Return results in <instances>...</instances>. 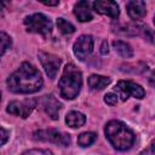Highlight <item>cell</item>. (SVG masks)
<instances>
[{
    "mask_svg": "<svg viewBox=\"0 0 155 155\" xmlns=\"http://www.w3.org/2000/svg\"><path fill=\"white\" fill-rule=\"evenodd\" d=\"M41 86L42 78L40 71L28 62L22 63L7 79V87L13 93H34L39 91Z\"/></svg>",
    "mask_w": 155,
    "mask_h": 155,
    "instance_id": "obj_1",
    "label": "cell"
},
{
    "mask_svg": "<svg viewBox=\"0 0 155 155\" xmlns=\"http://www.w3.org/2000/svg\"><path fill=\"white\" fill-rule=\"evenodd\" d=\"M104 133L110 144L121 151L128 150L136 139L133 131L124 122L119 120H111L105 125Z\"/></svg>",
    "mask_w": 155,
    "mask_h": 155,
    "instance_id": "obj_2",
    "label": "cell"
},
{
    "mask_svg": "<svg viewBox=\"0 0 155 155\" xmlns=\"http://www.w3.org/2000/svg\"><path fill=\"white\" fill-rule=\"evenodd\" d=\"M82 86V74L79 68L73 64L68 63L63 69V74L58 81L59 93L64 99H74Z\"/></svg>",
    "mask_w": 155,
    "mask_h": 155,
    "instance_id": "obj_3",
    "label": "cell"
},
{
    "mask_svg": "<svg viewBox=\"0 0 155 155\" xmlns=\"http://www.w3.org/2000/svg\"><path fill=\"white\" fill-rule=\"evenodd\" d=\"M24 25L27 31L36 33L41 35H48L52 31V22L42 13H33L24 18Z\"/></svg>",
    "mask_w": 155,
    "mask_h": 155,
    "instance_id": "obj_4",
    "label": "cell"
},
{
    "mask_svg": "<svg viewBox=\"0 0 155 155\" xmlns=\"http://www.w3.org/2000/svg\"><path fill=\"white\" fill-rule=\"evenodd\" d=\"M33 138L35 140L50 142L62 147H68L70 144V136L67 133H62L56 128H45V130L35 131L33 133Z\"/></svg>",
    "mask_w": 155,
    "mask_h": 155,
    "instance_id": "obj_5",
    "label": "cell"
},
{
    "mask_svg": "<svg viewBox=\"0 0 155 155\" xmlns=\"http://www.w3.org/2000/svg\"><path fill=\"white\" fill-rule=\"evenodd\" d=\"M115 92L122 101H126L128 96L138 99H142L145 96V91L140 85L128 80H120L115 86Z\"/></svg>",
    "mask_w": 155,
    "mask_h": 155,
    "instance_id": "obj_6",
    "label": "cell"
},
{
    "mask_svg": "<svg viewBox=\"0 0 155 155\" xmlns=\"http://www.w3.org/2000/svg\"><path fill=\"white\" fill-rule=\"evenodd\" d=\"M36 107V99L34 98H27L24 101H12L8 103L6 111L11 115L19 116L22 119H25L30 115V113Z\"/></svg>",
    "mask_w": 155,
    "mask_h": 155,
    "instance_id": "obj_7",
    "label": "cell"
},
{
    "mask_svg": "<svg viewBox=\"0 0 155 155\" xmlns=\"http://www.w3.org/2000/svg\"><path fill=\"white\" fill-rule=\"evenodd\" d=\"M74 54L80 61H85L93 51V38L91 35H81L73 46Z\"/></svg>",
    "mask_w": 155,
    "mask_h": 155,
    "instance_id": "obj_8",
    "label": "cell"
},
{
    "mask_svg": "<svg viewBox=\"0 0 155 155\" xmlns=\"http://www.w3.org/2000/svg\"><path fill=\"white\" fill-rule=\"evenodd\" d=\"M39 59L40 63L42 65V68L45 69L46 74L48 75L50 79H53L59 69L61 65V59L52 54V53H47V52H39Z\"/></svg>",
    "mask_w": 155,
    "mask_h": 155,
    "instance_id": "obj_9",
    "label": "cell"
},
{
    "mask_svg": "<svg viewBox=\"0 0 155 155\" xmlns=\"http://www.w3.org/2000/svg\"><path fill=\"white\" fill-rule=\"evenodd\" d=\"M92 7L96 12L101 13V15H105V16H109L111 18H116L120 13V10H119V5L115 2V1H109V0H98V1H93L92 4Z\"/></svg>",
    "mask_w": 155,
    "mask_h": 155,
    "instance_id": "obj_10",
    "label": "cell"
},
{
    "mask_svg": "<svg viewBox=\"0 0 155 155\" xmlns=\"http://www.w3.org/2000/svg\"><path fill=\"white\" fill-rule=\"evenodd\" d=\"M42 105H44L45 113L52 120H58V117H59V110L62 108V104L56 99L54 96H52V94L45 96L44 99H42Z\"/></svg>",
    "mask_w": 155,
    "mask_h": 155,
    "instance_id": "obj_11",
    "label": "cell"
},
{
    "mask_svg": "<svg viewBox=\"0 0 155 155\" xmlns=\"http://www.w3.org/2000/svg\"><path fill=\"white\" fill-rule=\"evenodd\" d=\"M127 13L130 16L131 19H140L145 16V12H147V6H145V2L142 1V0H133V1H128L127 5Z\"/></svg>",
    "mask_w": 155,
    "mask_h": 155,
    "instance_id": "obj_12",
    "label": "cell"
},
{
    "mask_svg": "<svg viewBox=\"0 0 155 155\" xmlns=\"http://www.w3.org/2000/svg\"><path fill=\"white\" fill-rule=\"evenodd\" d=\"M74 15L80 22H88L93 18L92 11H91V2L82 0L75 4L74 6Z\"/></svg>",
    "mask_w": 155,
    "mask_h": 155,
    "instance_id": "obj_13",
    "label": "cell"
},
{
    "mask_svg": "<svg viewBox=\"0 0 155 155\" xmlns=\"http://www.w3.org/2000/svg\"><path fill=\"white\" fill-rule=\"evenodd\" d=\"M110 78L108 76H103V75H97V74H92L88 80H87V84L88 86L91 87V90H94V91H101L103 90L104 87H107L109 84H110Z\"/></svg>",
    "mask_w": 155,
    "mask_h": 155,
    "instance_id": "obj_14",
    "label": "cell"
},
{
    "mask_svg": "<svg viewBox=\"0 0 155 155\" xmlns=\"http://www.w3.org/2000/svg\"><path fill=\"white\" fill-rule=\"evenodd\" d=\"M86 121V117L82 113H79V111H70L65 116V122L69 127H73V128H78V127H81Z\"/></svg>",
    "mask_w": 155,
    "mask_h": 155,
    "instance_id": "obj_15",
    "label": "cell"
},
{
    "mask_svg": "<svg viewBox=\"0 0 155 155\" xmlns=\"http://www.w3.org/2000/svg\"><path fill=\"white\" fill-rule=\"evenodd\" d=\"M113 46H114L115 52L119 56H121L122 58H132L133 57V50L128 44H126L121 40H116L113 42Z\"/></svg>",
    "mask_w": 155,
    "mask_h": 155,
    "instance_id": "obj_16",
    "label": "cell"
},
{
    "mask_svg": "<svg viewBox=\"0 0 155 155\" xmlns=\"http://www.w3.org/2000/svg\"><path fill=\"white\" fill-rule=\"evenodd\" d=\"M97 139V134L94 132H84L78 137V143L80 147H88L93 144Z\"/></svg>",
    "mask_w": 155,
    "mask_h": 155,
    "instance_id": "obj_17",
    "label": "cell"
},
{
    "mask_svg": "<svg viewBox=\"0 0 155 155\" xmlns=\"http://www.w3.org/2000/svg\"><path fill=\"white\" fill-rule=\"evenodd\" d=\"M57 28L62 34H65V35L73 34L75 31V27L70 22L65 21L64 18H57Z\"/></svg>",
    "mask_w": 155,
    "mask_h": 155,
    "instance_id": "obj_18",
    "label": "cell"
},
{
    "mask_svg": "<svg viewBox=\"0 0 155 155\" xmlns=\"http://www.w3.org/2000/svg\"><path fill=\"white\" fill-rule=\"evenodd\" d=\"M11 44H12L11 38H10L6 33L0 31V58H1L2 54L11 47Z\"/></svg>",
    "mask_w": 155,
    "mask_h": 155,
    "instance_id": "obj_19",
    "label": "cell"
},
{
    "mask_svg": "<svg viewBox=\"0 0 155 155\" xmlns=\"http://www.w3.org/2000/svg\"><path fill=\"white\" fill-rule=\"evenodd\" d=\"M22 155H52V153L47 149H30L24 151Z\"/></svg>",
    "mask_w": 155,
    "mask_h": 155,
    "instance_id": "obj_20",
    "label": "cell"
},
{
    "mask_svg": "<svg viewBox=\"0 0 155 155\" xmlns=\"http://www.w3.org/2000/svg\"><path fill=\"white\" fill-rule=\"evenodd\" d=\"M104 102L107 104H109V105H115L116 102H117V96L115 93H111V92L110 93H107L104 96Z\"/></svg>",
    "mask_w": 155,
    "mask_h": 155,
    "instance_id": "obj_21",
    "label": "cell"
},
{
    "mask_svg": "<svg viewBox=\"0 0 155 155\" xmlns=\"http://www.w3.org/2000/svg\"><path fill=\"white\" fill-rule=\"evenodd\" d=\"M7 139H8V132L5 128L0 127V147L4 145L7 142Z\"/></svg>",
    "mask_w": 155,
    "mask_h": 155,
    "instance_id": "obj_22",
    "label": "cell"
},
{
    "mask_svg": "<svg viewBox=\"0 0 155 155\" xmlns=\"http://www.w3.org/2000/svg\"><path fill=\"white\" fill-rule=\"evenodd\" d=\"M140 155H154V143H151L144 151H142Z\"/></svg>",
    "mask_w": 155,
    "mask_h": 155,
    "instance_id": "obj_23",
    "label": "cell"
},
{
    "mask_svg": "<svg viewBox=\"0 0 155 155\" xmlns=\"http://www.w3.org/2000/svg\"><path fill=\"white\" fill-rule=\"evenodd\" d=\"M109 52V50H108V44H107V41H103L102 42V46H101V53L102 54H107Z\"/></svg>",
    "mask_w": 155,
    "mask_h": 155,
    "instance_id": "obj_24",
    "label": "cell"
},
{
    "mask_svg": "<svg viewBox=\"0 0 155 155\" xmlns=\"http://www.w3.org/2000/svg\"><path fill=\"white\" fill-rule=\"evenodd\" d=\"M41 2L46 6H57L59 4V1H41Z\"/></svg>",
    "mask_w": 155,
    "mask_h": 155,
    "instance_id": "obj_25",
    "label": "cell"
},
{
    "mask_svg": "<svg viewBox=\"0 0 155 155\" xmlns=\"http://www.w3.org/2000/svg\"><path fill=\"white\" fill-rule=\"evenodd\" d=\"M4 7H5V4L0 1V16H1V13H2V11H4Z\"/></svg>",
    "mask_w": 155,
    "mask_h": 155,
    "instance_id": "obj_26",
    "label": "cell"
},
{
    "mask_svg": "<svg viewBox=\"0 0 155 155\" xmlns=\"http://www.w3.org/2000/svg\"><path fill=\"white\" fill-rule=\"evenodd\" d=\"M0 101H1V93H0Z\"/></svg>",
    "mask_w": 155,
    "mask_h": 155,
    "instance_id": "obj_27",
    "label": "cell"
}]
</instances>
